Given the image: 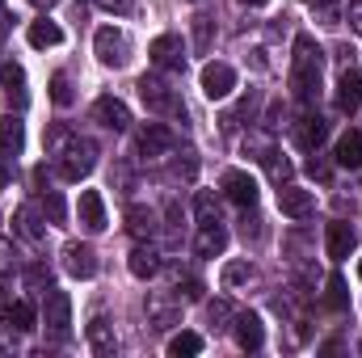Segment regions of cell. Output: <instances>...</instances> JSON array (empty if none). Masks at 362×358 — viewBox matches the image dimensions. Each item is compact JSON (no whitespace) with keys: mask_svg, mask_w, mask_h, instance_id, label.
Segmentation results:
<instances>
[{"mask_svg":"<svg viewBox=\"0 0 362 358\" xmlns=\"http://www.w3.org/2000/svg\"><path fill=\"white\" fill-rule=\"evenodd\" d=\"M4 325H8V333H30L38 325V316H34V308L25 299H17V304L4 308Z\"/></svg>","mask_w":362,"mask_h":358,"instance_id":"cell-29","label":"cell"},{"mask_svg":"<svg viewBox=\"0 0 362 358\" xmlns=\"http://www.w3.org/2000/svg\"><path fill=\"white\" fill-rule=\"evenodd\" d=\"M194 215H198V224H223V219H219V198H215L211 190H198V198H194Z\"/></svg>","mask_w":362,"mask_h":358,"instance_id":"cell-30","label":"cell"},{"mask_svg":"<svg viewBox=\"0 0 362 358\" xmlns=\"http://www.w3.org/2000/svg\"><path fill=\"white\" fill-rule=\"evenodd\" d=\"M206 321H211V329H232L236 308H232L228 299H211V304H206Z\"/></svg>","mask_w":362,"mask_h":358,"instance_id":"cell-32","label":"cell"},{"mask_svg":"<svg viewBox=\"0 0 362 358\" xmlns=\"http://www.w3.org/2000/svg\"><path fill=\"white\" fill-rule=\"evenodd\" d=\"M127 228H131L135 241H152L160 224H156V211L152 207H127Z\"/></svg>","mask_w":362,"mask_h":358,"instance_id":"cell-24","label":"cell"},{"mask_svg":"<svg viewBox=\"0 0 362 358\" xmlns=\"http://www.w3.org/2000/svg\"><path fill=\"white\" fill-rule=\"evenodd\" d=\"M64 270H68L72 278H93V274H97V253H93L89 245L72 241V245H64Z\"/></svg>","mask_w":362,"mask_h":358,"instance_id":"cell-17","label":"cell"},{"mask_svg":"<svg viewBox=\"0 0 362 358\" xmlns=\"http://www.w3.org/2000/svg\"><path fill=\"white\" fill-rule=\"evenodd\" d=\"M341 4L346 0H308V8L320 25H341Z\"/></svg>","mask_w":362,"mask_h":358,"instance_id":"cell-31","label":"cell"},{"mask_svg":"<svg viewBox=\"0 0 362 358\" xmlns=\"http://www.w3.org/2000/svg\"><path fill=\"white\" fill-rule=\"evenodd\" d=\"M42 325H47L51 337H68V329H72V299H68V291H55V287L42 291Z\"/></svg>","mask_w":362,"mask_h":358,"instance_id":"cell-4","label":"cell"},{"mask_svg":"<svg viewBox=\"0 0 362 358\" xmlns=\"http://www.w3.org/2000/svg\"><path fill=\"white\" fill-rule=\"evenodd\" d=\"M337 165L341 169H362V131H346L341 139H337Z\"/></svg>","mask_w":362,"mask_h":358,"instance_id":"cell-26","label":"cell"},{"mask_svg":"<svg viewBox=\"0 0 362 358\" xmlns=\"http://www.w3.org/2000/svg\"><path fill=\"white\" fill-rule=\"evenodd\" d=\"M8 185V169H4V161H0V190Z\"/></svg>","mask_w":362,"mask_h":358,"instance_id":"cell-47","label":"cell"},{"mask_svg":"<svg viewBox=\"0 0 362 358\" xmlns=\"http://www.w3.org/2000/svg\"><path fill=\"white\" fill-rule=\"evenodd\" d=\"M189 4H194V0H189Z\"/></svg>","mask_w":362,"mask_h":358,"instance_id":"cell-50","label":"cell"},{"mask_svg":"<svg viewBox=\"0 0 362 358\" xmlns=\"http://www.w3.org/2000/svg\"><path fill=\"white\" fill-rule=\"evenodd\" d=\"M358 278H362V262H358Z\"/></svg>","mask_w":362,"mask_h":358,"instance_id":"cell-49","label":"cell"},{"mask_svg":"<svg viewBox=\"0 0 362 358\" xmlns=\"http://www.w3.org/2000/svg\"><path fill=\"white\" fill-rule=\"evenodd\" d=\"M76 215H81V228H85V232H105V198H101L97 190H85V194H81Z\"/></svg>","mask_w":362,"mask_h":358,"instance_id":"cell-18","label":"cell"},{"mask_svg":"<svg viewBox=\"0 0 362 358\" xmlns=\"http://www.w3.org/2000/svg\"><path fill=\"white\" fill-rule=\"evenodd\" d=\"M148 59H152L160 72H181V68H185V42H181L177 34H160V38H152Z\"/></svg>","mask_w":362,"mask_h":358,"instance_id":"cell-8","label":"cell"},{"mask_svg":"<svg viewBox=\"0 0 362 358\" xmlns=\"http://www.w3.org/2000/svg\"><path fill=\"white\" fill-rule=\"evenodd\" d=\"M139 97H144V105H148L152 114H185V105L177 101V89H169V85L156 81V76H144V81H139Z\"/></svg>","mask_w":362,"mask_h":358,"instance_id":"cell-6","label":"cell"},{"mask_svg":"<svg viewBox=\"0 0 362 358\" xmlns=\"http://www.w3.org/2000/svg\"><path fill=\"white\" fill-rule=\"evenodd\" d=\"M354 245H358V236H354V228H350L346 219H333V224L325 228V249H329L333 262H346V258L354 253Z\"/></svg>","mask_w":362,"mask_h":358,"instance_id":"cell-13","label":"cell"},{"mask_svg":"<svg viewBox=\"0 0 362 358\" xmlns=\"http://www.w3.org/2000/svg\"><path fill=\"white\" fill-rule=\"evenodd\" d=\"M211 34H215V21H211L206 13H198V17H194V51H198V55L211 51Z\"/></svg>","mask_w":362,"mask_h":358,"instance_id":"cell-35","label":"cell"},{"mask_svg":"<svg viewBox=\"0 0 362 358\" xmlns=\"http://www.w3.org/2000/svg\"><path fill=\"white\" fill-rule=\"evenodd\" d=\"M177 148V139H173V131L165 127V122H148L144 131H139V139H135V152L144 156V161H160V156H169Z\"/></svg>","mask_w":362,"mask_h":358,"instance_id":"cell-5","label":"cell"},{"mask_svg":"<svg viewBox=\"0 0 362 358\" xmlns=\"http://www.w3.org/2000/svg\"><path fill=\"white\" fill-rule=\"evenodd\" d=\"M21 148H25V127H21L13 114H4V118H0V152H4V156H17Z\"/></svg>","mask_w":362,"mask_h":358,"instance_id":"cell-28","label":"cell"},{"mask_svg":"<svg viewBox=\"0 0 362 358\" xmlns=\"http://www.w3.org/2000/svg\"><path fill=\"white\" fill-rule=\"evenodd\" d=\"M89 346H93V354H101V358H110L114 350H118L114 325H110L105 316H93V321H89Z\"/></svg>","mask_w":362,"mask_h":358,"instance_id":"cell-23","label":"cell"},{"mask_svg":"<svg viewBox=\"0 0 362 358\" xmlns=\"http://www.w3.org/2000/svg\"><path fill=\"white\" fill-rule=\"evenodd\" d=\"M13 232H17L21 241L38 245V241L47 236V224H42V215H38L34 207H17V215H13Z\"/></svg>","mask_w":362,"mask_h":358,"instance_id":"cell-21","label":"cell"},{"mask_svg":"<svg viewBox=\"0 0 362 358\" xmlns=\"http://www.w3.org/2000/svg\"><path fill=\"white\" fill-rule=\"evenodd\" d=\"M320 76H325V55H320V47L308 34H299L295 38V55H291V89H295V97L303 105H316Z\"/></svg>","mask_w":362,"mask_h":358,"instance_id":"cell-1","label":"cell"},{"mask_svg":"<svg viewBox=\"0 0 362 358\" xmlns=\"http://www.w3.org/2000/svg\"><path fill=\"white\" fill-rule=\"evenodd\" d=\"M232 333H236L240 350H262V346H266V325H262V316H253V312H236Z\"/></svg>","mask_w":362,"mask_h":358,"instance_id":"cell-15","label":"cell"},{"mask_svg":"<svg viewBox=\"0 0 362 358\" xmlns=\"http://www.w3.org/2000/svg\"><path fill=\"white\" fill-rule=\"evenodd\" d=\"M202 350V337L198 333H173L169 337V354L173 358H189V354H198Z\"/></svg>","mask_w":362,"mask_h":358,"instance_id":"cell-34","label":"cell"},{"mask_svg":"<svg viewBox=\"0 0 362 358\" xmlns=\"http://www.w3.org/2000/svg\"><path fill=\"white\" fill-rule=\"evenodd\" d=\"M270 152H274V139H270V135H262V131H253V135H245V156H253V161L262 165V161H266Z\"/></svg>","mask_w":362,"mask_h":358,"instance_id":"cell-36","label":"cell"},{"mask_svg":"<svg viewBox=\"0 0 362 358\" xmlns=\"http://www.w3.org/2000/svg\"><path fill=\"white\" fill-rule=\"evenodd\" d=\"M223 249H228V228L223 224H198L194 253L198 258H223Z\"/></svg>","mask_w":362,"mask_h":358,"instance_id":"cell-19","label":"cell"},{"mask_svg":"<svg viewBox=\"0 0 362 358\" xmlns=\"http://www.w3.org/2000/svg\"><path fill=\"white\" fill-rule=\"evenodd\" d=\"M346 17H350V30H354V34H362V0H350Z\"/></svg>","mask_w":362,"mask_h":358,"instance_id":"cell-43","label":"cell"},{"mask_svg":"<svg viewBox=\"0 0 362 358\" xmlns=\"http://www.w3.org/2000/svg\"><path fill=\"white\" fill-rule=\"evenodd\" d=\"M295 135H299V144H303L308 152H316V148L325 144V135H329V122H325L320 114H308V118H299V131H295Z\"/></svg>","mask_w":362,"mask_h":358,"instance_id":"cell-27","label":"cell"},{"mask_svg":"<svg viewBox=\"0 0 362 358\" xmlns=\"http://www.w3.org/2000/svg\"><path fill=\"white\" fill-rule=\"evenodd\" d=\"M93 169H97V144H93V139L72 135V139L55 152V173L64 181H85Z\"/></svg>","mask_w":362,"mask_h":358,"instance_id":"cell-2","label":"cell"},{"mask_svg":"<svg viewBox=\"0 0 362 358\" xmlns=\"http://www.w3.org/2000/svg\"><path fill=\"white\" fill-rule=\"evenodd\" d=\"M240 232H245V241H262V219L257 215H245V228Z\"/></svg>","mask_w":362,"mask_h":358,"instance_id":"cell-42","label":"cell"},{"mask_svg":"<svg viewBox=\"0 0 362 358\" xmlns=\"http://www.w3.org/2000/svg\"><path fill=\"white\" fill-rule=\"evenodd\" d=\"M325 299H329V308H346V304H350V291H346V278H341V274L329 278V295H325Z\"/></svg>","mask_w":362,"mask_h":358,"instance_id":"cell-38","label":"cell"},{"mask_svg":"<svg viewBox=\"0 0 362 358\" xmlns=\"http://www.w3.org/2000/svg\"><path fill=\"white\" fill-rule=\"evenodd\" d=\"M148 321H152V329H173L181 321V295L177 291H152L148 295Z\"/></svg>","mask_w":362,"mask_h":358,"instance_id":"cell-9","label":"cell"},{"mask_svg":"<svg viewBox=\"0 0 362 358\" xmlns=\"http://www.w3.org/2000/svg\"><path fill=\"white\" fill-rule=\"evenodd\" d=\"M42 211L51 215V224H64V198L55 190H42Z\"/></svg>","mask_w":362,"mask_h":358,"instance_id":"cell-39","label":"cell"},{"mask_svg":"<svg viewBox=\"0 0 362 358\" xmlns=\"http://www.w3.org/2000/svg\"><path fill=\"white\" fill-rule=\"evenodd\" d=\"M101 8H110V13H127L131 8V0H97Z\"/></svg>","mask_w":362,"mask_h":358,"instance_id":"cell-45","label":"cell"},{"mask_svg":"<svg viewBox=\"0 0 362 358\" xmlns=\"http://www.w3.org/2000/svg\"><path fill=\"white\" fill-rule=\"evenodd\" d=\"M358 350H362V346H358Z\"/></svg>","mask_w":362,"mask_h":358,"instance_id":"cell-51","label":"cell"},{"mask_svg":"<svg viewBox=\"0 0 362 358\" xmlns=\"http://www.w3.org/2000/svg\"><path fill=\"white\" fill-rule=\"evenodd\" d=\"M93 122H101L105 131H127L131 127V110L118 97H97L93 101Z\"/></svg>","mask_w":362,"mask_h":358,"instance_id":"cell-12","label":"cell"},{"mask_svg":"<svg viewBox=\"0 0 362 358\" xmlns=\"http://www.w3.org/2000/svg\"><path fill=\"white\" fill-rule=\"evenodd\" d=\"M17 270V249L8 241H0V274H13Z\"/></svg>","mask_w":362,"mask_h":358,"instance_id":"cell-40","label":"cell"},{"mask_svg":"<svg viewBox=\"0 0 362 358\" xmlns=\"http://www.w3.org/2000/svg\"><path fill=\"white\" fill-rule=\"evenodd\" d=\"M25 38H30V47H38V51H47V47H59V42H64V30H59L55 21H47V17H38V21H30V30H25Z\"/></svg>","mask_w":362,"mask_h":358,"instance_id":"cell-25","label":"cell"},{"mask_svg":"<svg viewBox=\"0 0 362 358\" xmlns=\"http://www.w3.org/2000/svg\"><path fill=\"white\" fill-rule=\"evenodd\" d=\"M262 165H266V173L274 178V185H286V181H291V173H295V165H291V161H286L278 148H274V152L266 156V161H262Z\"/></svg>","mask_w":362,"mask_h":358,"instance_id":"cell-33","label":"cell"},{"mask_svg":"<svg viewBox=\"0 0 362 358\" xmlns=\"http://www.w3.org/2000/svg\"><path fill=\"white\" fill-rule=\"evenodd\" d=\"M25 278H30V287H34V291H47V287H51V274H47L42 266H34Z\"/></svg>","mask_w":362,"mask_h":358,"instance_id":"cell-41","label":"cell"},{"mask_svg":"<svg viewBox=\"0 0 362 358\" xmlns=\"http://www.w3.org/2000/svg\"><path fill=\"white\" fill-rule=\"evenodd\" d=\"M240 4H249V8H262V4H270V0H240Z\"/></svg>","mask_w":362,"mask_h":358,"instance_id":"cell-48","label":"cell"},{"mask_svg":"<svg viewBox=\"0 0 362 358\" xmlns=\"http://www.w3.org/2000/svg\"><path fill=\"white\" fill-rule=\"evenodd\" d=\"M223 194L236 202V207H245V211H253V202H257V181L249 178V173H240V169H228L223 173Z\"/></svg>","mask_w":362,"mask_h":358,"instance_id":"cell-14","label":"cell"},{"mask_svg":"<svg viewBox=\"0 0 362 358\" xmlns=\"http://www.w3.org/2000/svg\"><path fill=\"white\" fill-rule=\"evenodd\" d=\"M0 85H4L8 101H13L17 110L30 101V89H25V68H21V64H4V68H0Z\"/></svg>","mask_w":362,"mask_h":358,"instance_id":"cell-22","label":"cell"},{"mask_svg":"<svg viewBox=\"0 0 362 358\" xmlns=\"http://www.w3.org/2000/svg\"><path fill=\"white\" fill-rule=\"evenodd\" d=\"M337 110L341 114H358L362 110V72L346 59L337 72Z\"/></svg>","mask_w":362,"mask_h":358,"instance_id":"cell-10","label":"cell"},{"mask_svg":"<svg viewBox=\"0 0 362 358\" xmlns=\"http://www.w3.org/2000/svg\"><path fill=\"white\" fill-rule=\"evenodd\" d=\"M262 287V270L253 266V262H228L223 266V291H257Z\"/></svg>","mask_w":362,"mask_h":358,"instance_id":"cell-16","label":"cell"},{"mask_svg":"<svg viewBox=\"0 0 362 358\" xmlns=\"http://www.w3.org/2000/svg\"><path fill=\"white\" fill-rule=\"evenodd\" d=\"M127 266H131L135 278H144V282H148V278H156V274H160L165 262H160V249H156V245H135V249H131V258H127Z\"/></svg>","mask_w":362,"mask_h":358,"instance_id":"cell-20","label":"cell"},{"mask_svg":"<svg viewBox=\"0 0 362 358\" xmlns=\"http://www.w3.org/2000/svg\"><path fill=\"white\" fill-rule=\"evenodd\" d=\"M232 89H236V72H232V64L211 59V64L202 68V93H206L211 101H223Z\"/></svg>","mask_w":362,"mask_h":358,"instance_id":"cell-11","label":"cell"},{"mask_svg":"<svg viewBox=\"0 0 362 358\" xmlns=\"http://www.w3.org/2000/svg\"><path fill=\"white\" fill-rule=\"evenodd\" d=\"M278 211H282L286 219H312V215H316V194L286 181V185H278Z\"/></svg>","mask_w":362,"mask_h":358,"instance_id":"cell-7","label":"cell"},{"mask_svg":"<svg viewBox=\"0 0 362 358\" xmlns=\"http://www.w3.org/2000/svg\"><path fill=\"white\" fill-rule=\"evenodd\" d=\"M308 173H312V178H316V181H329V165L320 161V152H316V156L308 161Z\"/></svg>","mask_w":362,"mask_h":358,"instance_id":"cell-44","label":"cell"},{"mask_svg":"<svg viewBox=\"0 0 362 358\" xmlns=\"http://www.w3.org/2000/svg\"><path fill=\"white\" fill-rule=\"evenodd\" d=\"M51 101H55V105H72V81H68L64 72L51 76Z\"/></svg>","mask_w":362,"mask_h":358,"instance_id":"cell-37","label":"cell"},{"mask_svg":"<svg viewBox=\"0 0 362 358\" xmlns=\"http://www.w3.org/2000/svg\"><path fill=\"white\" fill-rule=\"evenodd\" d=\"M30 4H38V8H55L59 0H30Z\"/></svg>","mask_w":362,"mask_h":358,"instance_id":"cell-46","label":"cell"},{"mask_svg":"<svg viewBox=\"0 0 362 358\" xmlns=\"http://www.w3.org/2000/svg\"><path fill=\"white\" fill-rule=\"evenodd\" d=\"M93 51H97V59H101L105 68H127L131 55H135L131 34H127L122 25H101V30L93 34Z\"/></svg>","mask_w":362,"mask_h":358,"instance_id":"cell-3","label":"cell"}]
</instances>
